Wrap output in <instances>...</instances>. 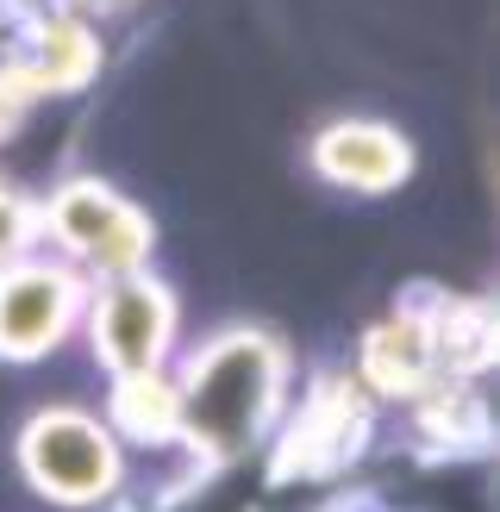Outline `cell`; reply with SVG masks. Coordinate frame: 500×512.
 I'll return each mask as SVG.
<instances>
[{"mask_svg": "<svg viewBox=\"0 0 500 512\" xmlns=\"http://www.w3.org/2000/svg\"><path fill=\"white\" fill-rule=\"evenodd\" d=\"M288 369L294 356L275 325H219L188 344L175 369L182 450L207 469H225L244 450H257V438H269V425L288 406Z\"/></svg>", "mask_w": 500, "mask_h": 512, "instance_id": "obj_1", "label": "cell"}, {"mask_svg": "<svg viewBox=\"0 0 500 512\" xmlns=\"http://www.w3.org/2000/svg\"><path fill=\"white\" fill-rule=\"evenodd\" d=\"M38 213H44V250L63 256L88 288L150 269V256L163 244L157 213L138 194H125V182H107L94 169H57L38 188Z\"/></svg>", "mask_w": 500, "mask_h": 512, "instance_id": "obj_2", "label": "cell"}, {"mask_svg": "<svg viewBox=\"0 0 500 512\" xmlns=\"http://www.w3.org/2000/svg\"><path fill=\"white\" fill-rule=\"evenodd\" d=\"M13 456H19V475L32 481V494L69 512L100 506L125 488V444L113 438V425L94 406H75V400L25 413Z\"/></svg>", "mask_w": 500, "mask_h": 512, "instance_id": "obj_3", "label": "cell"}, {"mask_svg": "<svg viewBox=\"0 0 500 512\" xmlns=\"http://www.w3.org/2000/svg\"><path fill=\"white\" fill-rule=\"evenodd\" d=\"M75 344L88 350V363L107 381L169 369V356L182 350V294H175V281H163L157 269L94 281Z\"/></svg>", "mask_w": 500, "mask_h": 512, "instance_id": "obj_4", "label": "cell"}, {"mask_svg": "<svg viewBox=\"0 0 500 512\" xmlns=\"http://www.w3.org/2000/svg\"><path fill=\"white\" fill-rule=\"evenodd\" d=\"M82 306H88V281L50 250L0 269V363L32 369L63 356L82 331Z\"/></svg>", "mask_w": 500, "mask_h": 512, "instance_id": "obj_5", "label": "cell"}, {"mask_svg": "<svg viewBox=\"0 0 500 512\" xmlns=\"http://www.w3.org/2000/svg\"><path fill=\"white\" fill-rule=\"evenodd\" d=\"M307 169H313V182H325L344 200H382V194H400L413 182L419 150L394 119L332 113V119H319L313 138H307Z\"/></svg>", "mask_w": 500, "mask_h": 512, "instance_id": "obj_6", "label": "cell"}, {"mask_svg": "<svg viewBox=\"0 0 500 512\" xmlns=\"http://www.w3.org/2000/svg\"><path fill=\"white\" fill-rule=\"evenodd\" d=\"M357 388L369 400H407V406L425 388H438V356H432V331H425L419 288H407L382 319L363 325V338H357Z\"/></svg>", "mask_w": 500, "mask_h": 512, "instance_id": "obj_7", "label": "cell"}, {"mask_svg": "<svg viewBox=\"0 0 500 512\" xmlns=\"http://www.w3.org/2000/svg\"><path fill=\"white\" fill-rule=\"evenodd\" d=\"M100 419L113 425V438H132L144 450H169V444L182 450V394H175V369L107 381Z\"/></svg>", "mask_w": 500, "mask_h": 512, "instance_id": "obj_8", "label": "cell"}, {"mask_svg": "<svg viewBox=\"0 0 500 512\" xmlns=\"http://www.w3.org/2000/svg\"><path fill=\"white\" fill-rule=\"evenodd\" d=\"M44 250V213H38V188L0 175V269L25 263Z\"/></svg>", "mask_w": 500, "mask_h": 512, "instance_id": "obj_9", "label": "cell"}, {"mask_svg": "<svg viewBox=\"0 0 500 512\" xmlns=\"http://www.w3.org/2000/svg\"><path fill=\"white\" fill-rule=\"evenodd\" d=\"M57 7L82 13V19H94V25H107V19H119V13H132L138 0H57Z\"/></svg>", "mask_w": 500, "mask_h": 512, "instance_id": "obj_10", "label": "cell"}]
</instances>
